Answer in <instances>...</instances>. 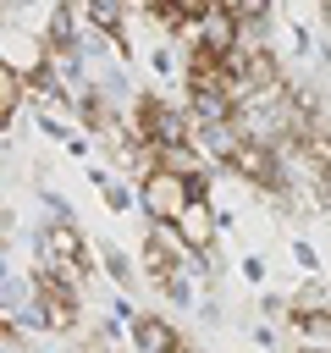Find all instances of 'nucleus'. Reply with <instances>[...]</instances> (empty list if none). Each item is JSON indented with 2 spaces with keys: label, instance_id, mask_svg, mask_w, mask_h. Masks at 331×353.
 Wrapping results in <instances>:
<instances>
[{
  "label": "nucleus",
  "instance_id": "3",
  "mask_svg": "<svg viewBox=\"0 0 331 353\" xmlns=\"http://www.w3.org/2000/svg\"><path fill=\"white\" fill-rule=\"evenodd\" d=\"M39 254H44V270H50L55 281L83 287V237H77V226L55 221V226L39 237Z\"/></svg>",
  "mask_w": 331,
  "mask_h": 353
},
{
  "label": "nucleus",
  "instance_id": "8",
  "mask_svg": "<svg viewBox=\"0 0 331 353\" xmlns=\"http://www.w3.org/2000/svg\"><path fill=\"white\" fill-rule=\"evenodd\" d=\"M17 105H22V83L0 66V121H11V110H17Z\"/></svg>",
  "mask_w": 331,
  "mask_h": 353
},
{
  "label": "nucleus",
  "instance_id": "7",
  "mask_svg": "<svg viewBox=\"0 0 331 353\" xmlns=\"http://www.w3.org/2000/svg\"><path fill=\"white\" fill-rule=\"evenodd\" d=\"M132 347H138V353H177L182 336H177L160 314H138V320H132Z\"/></svg>",
  "mask_w": 331,
  "mask_h": 353
},
{
  "label": "nucleus",
  "instance_id": "4",
  "mask_svg": "<svg viewBox=\"0 0 331 353\" xmlns=\"http://www.w3.org/2000/svg\"><path fill=\"white\" fill-rule=\"evenodd\" d=\"M182 265H188V254H182V243L171 237V226H154V232H149V248H143L149 281L166 287V292H182Z\"/></svg>",
  "mask_w": 331,
  "mask_h": 353
},
{
  "label": "nucleus",
  "instance_id": "2",
  "mask_svg": "<svg viewBox=\"0 0 331 353\" xmlns=\"http://www.w3.org/2000/svg\"><path fill=\"white\" fill-rule=\"evenodd\" d=\"M138 199H143V215H149L154 226H171L177 210L188 204V182H182L177 171H166V165H149V171L138 176Z\"/></svg>",
  "mask_w": 331,
  "mask_h": 353
},
{
  "label": "nucleus",
  "instance_id": "10",
  "mask_svg": "<svg viewBox=\"0 0 331 353\" xmlns=\"http://www.w3.org/2000/svg\"><path fill=\"white\" fill-rule=\"evenodd\" d=\"M182 353H188V347H182Z\"/></svg>",
  "mask_w": 331,
  "mask_h": 353
},
{
  "label": "nucleus",
  "instance_id": "9",
  "mask_svg": "<svg viewBox=\"0 0 331 353\" xmlns=\"http://www.w3.org/2000/svg\"><path fill=\"white\" fill-rule=\"evenodd\" d=\"M298 353H331V347H314V342H309V347H298Z\"/></svg>",
  "mask_w": 331,
  "mask_h": 353
},
{
  "label": "nucleus",
  "instance_id": "1",
  "mask_svg": "<svg viewBox=\"0 0 331 353\" xmlns=\"http://www.w3.org/2000/svg\"><path fill=\"white\" fill-rule=\"evenodd\" d=\"M0 66L22 83V88H33L50 66H44V39L28 28V22H0Z\"/></svg>",
  "mask_w": 331,
  "mask_h": 353
},
{
  "label": "nucleus",
  "instance_id": "6",
  "mask_svg": "<svg viewBox=\"0 0 331 353\" xmlns=\"http://www.w3.org/2000/svg\"><path fill=\"white\" fill-rule=\"evenodd\" d=\"M33 292H39L44 325H55V331H72V325H77V287H66V281H55L50 270H39V276H33Z\"/></svg>",
  "mask_w": 331,
  "mask_h": 353
},
{
  "label": "nucleus",
  "instance_id": "5",
  "mask_svg": "<svg viewBox=\"0 0 331 353\" xmlns=\"http://www.w3.org/2000/svg\"><path fill=\"white\" fill-rule=\"evenodd\" d=\"M171 237L182 243V254H204L215 243V210H210V199H188L177 210V221H171Z\"/></svg>",
  "mask_w": 331,
  "mask_h": 353
}]
</instances>
